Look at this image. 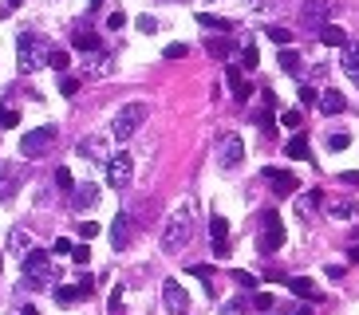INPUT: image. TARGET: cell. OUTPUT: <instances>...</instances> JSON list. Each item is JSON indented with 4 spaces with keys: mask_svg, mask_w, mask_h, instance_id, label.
<instances>
[{
    "mask_svg": "<svg viewBox=\"0 0 359 315\" xmlns=\"http://www.w3.org/2000/svg\"><path fill=\"white\" fill-rule=\"evenodd\" d=\"M316 106H320V115H339V111L348 106V99H344V91H339V87H332V91L316 94Z\"/></svg>",
    "mask_w": 359,
    "mask_h": 315,
    "instance_id": "obj_11",
    "label": "cell"
},
{
    "mask_svg": "<svg viewBox=\"0 0 359 315\" xmlns=\"http://www.w3.org/2000/svg\"><path fill=\"white\" fill-rule=\"evenodd\" d=\"M162 304H166L170 315H186L190 312V295H186V288L178 280H166L162 284Z\"/></svg>",
    "mask_w": 359,
    "mask_h": 315,
    "instance_id": "obj_7",
    "label": "cell"
},
{
    "mask_svg": "<svg viewBox=\"0 0 359 315\" xmlns=\"http://www.w3.org/2000/svg\"><path fill=\"white\" fill-rule=\"evenodd\" d=\"M123 24H127V16H123V12H111V16H107V28H111V31H118V28H123Z\"/></svg>",
    "mask_w": 359,
    "mask_h": 315,
    "instance_id": "obj_37",
    "label": "cell"
},
{
    "mask_svg": "<svg viewBox=\"0 0 359 315\" xmlns=\"http://www.w3.org/2000/svg\"><path fill=\"white\" fill-rule=\"evenodd\" d=\"M79 158H87V162H103V158H107V142H103V138H83V142H79Z\"/></svg>",
    "mask_w": 359,
    "mask_h": 315,
    "instance_id": "obj_15",
    "label": "cell"
},
{
    "mask_svg": "<svg viewBox=\"0 0 359 315\" xmlns=\"http://www.w3.org/2000/svg\"><path fill=\"white\" fill-rule=\"evenodd\" d=\"M276 315H285V312H276Z\"/></svg>",
    "mask_w": 359,
    "mask_h": 315,
    "instance_id": "obj_52",
    "label": "cell"
},
{
    "mask_svg": "<svg viewBox=\"0 0 359 315\" xmlns=\"http://www.w3.org/2000/svg\"><path fill=\"white\" fill-rule=\"evenodd\" d=\"M48 63H52L55 71H67V63H72V59H67V52H64V48H52V55H48Z\"/></svg>",
    "mask_w": 359,
    "mask_h": 315,
    "instance_id": "obj_27",
    "label": "cell"
},
{
    "mask_svg": "<svg viewBox=\"0 0 359 315\" xmlns=\"http://www.w3.org/2000/svg\"><path fill=\"white\" fill-rule=\"evenodd\" d=\"M210 232H213V252L229 256V225H225V217H210Z\"/></svg>",
    "mask_w": 359,
    "mask_h": 315,
    "instance_id": "obj_12",
    "label": "cell"
},
{
    "mask_svg": "<svg viewBox=\"0 0 359 315\" xmlns=\"http://www.w3.org/2000/svg\"><path fill=\"white\" fill-rule=\"evenodd\" d=\"M8 248L16 252V256H28V252H32V237H28L24 229H12L8 232Z\"/></svg>",
    "mask_w": 359,
    "mask_h": 315,
    "instance_id": "obj_19",
    "label": "cell"
},
{
    "mask_svg": "<svg viewBox=\"0 0 359 315\" xmlns=\"http://www.w3.org/2000/svg\"><path fill=\"white\" fill-rule=\"evenodd\" d=\"M8 193H12V166L0 162V201H8Z\"/></svg>",
    "mask_w": 359,
    "mask_h": 315,
    "instance_id": "obj_22",
    "label": "cell"
},
{
    "mask_svg": "<svg viewBox=\"0 0 359 315\" xmlns=\"http://www.w3.org/2000/svg\"><path fill=\"white\" fill-rule=\"evenodd\" d=\"M91 292H95V288H91V280L83 276V284H75V288H60V292H55V300H60V304H75L79 295H91Z\"/></svg>",
    "mask_w": 359,
    "mask_h": 315,
    "instance_id": "obj_16",
    "label": "cell"
},
{
    "mask_svg": "<svg viewBox=\"0 0 359 315\" xmlns=\"http://www.w3.org/2000/svg\"><path fill=\"white\" fill-rule=\"evenodd\" d=\"M198 24H201V28H217V31H229V28H233L229 20H222V16H210V12H198Z\"/></svg>",
    "mask_w": 359,
    "mask_h": 315,
    "instance_id": "obj_21",
    "label": "cell"
},
{
    "mask_svg": "<svg viewBox=\"0 0 359 315\" xmlns=\"http://www.w3.org/2000/svg\"><path fill=\"white\" fill-rule=\"evenodd\" d=\"M245 67H249V71L257 67V48H245Z\"/></svg>",
    "mask_w": 359,
    "mask_h": 315,
    "instance_id": "obj_45",
    "label": "cell"
},
{
    "mask_svg": "<svg viewBox=\"0 0 359 315\" xmlns=\"http://www.w3.org/2000/svg\"><path fill=\"white\" fill-rule=\"evenodd\" d=\"M72 43L79 48V52H99V40L91 36V31H75V36H72Z\"/></svg>",
    "mask_w": 359,
    "mask_h": 315,
    "instance_id": "obj_20",
    "label": "cell"
},
{
    "mask_svg": "<svg viewBox=\"0 0 359 315\" xmlns=\"http://www.w3.org/2000/svg\"><path fill=\"white\" fill-rule=\"evenodd\" d=\"M241 158H245V142H241V134H225L217 166H222V169H237V162H241Z\"/></svg>",
    "mask_w": 359,
    "mask_h": 315,
    "instance_id": "obj_9",
    "label": "cell"
},
{
    "mask_svg": "<svg viewBox=\"0 0 359 315\" xmlns=\"http://www.w3.org/2000/svg\"><path fill=\"white\" fill-rule=\"evenodd\" d=\"M0 126H20V115L8 111V106H0Z\"/></svg>",
    "mask_w": 359,
    "mask_h": 315,
    "instance_id": "obj_34",
    "label": "cell"
},
{
    "mask_svg": "<svg viewBox=\"0 0 359 315\" xmlns=\"http://www.w3.org/2000/svg\"><path fill=\"white\" fill-rule=\"evenodd\" d=\"M99 205V186L83 181V186H72V209L83 213V209H95Z\"/></svg>",
    "mask_w": 359,
    "mask_h": 315,
    "instance_id": "obj_10",
    "label": "cell"
},
{
    "mask_svg": "<svg viewBox=\"0 0 359 315\" xmlns=\"http://www.w3.org/2000/svg\"><path fill=\"white\" fill-rule=\"evenodd\" d=\"M280 67H285V71H296V67H300V59H296L292 48H285V52H280Z\"/></svg>",
    "mask_w": 359,
    "mask_h": 315,
    "instance_id": "obj_28",
    "label": "cell"
},
{
    "mask_svg": "<svg viewBox=\"0 0 359 315\" xmlns=\"http://www.w3.org/2000/svg\"><path fill=\"white\" fill-rule=\"evenodd\" d=\"M91 8H103V0H91Z\"/></svg>",
    "mask_w": 359,
    "mask_h": 315,
    "instance_id": "obj_51",
    "label": "cell"
},
{
    "mask_svg": "<svg viewBox=\"0 0 359 315\" xmlns=\"http://www.w3.org/2000/svg\"><path fill=\"white\" fill-rule=\"evenodd\" d=\"M300 103L312 106V103H316V91H312V87H300Z\"/></svg>",
    "mask_w": 359,
    "mask_h": 315,
    "instance_id": "obj_42",
    "label": "cell"
},
{
    "mask_svg": "<svg viewBox=\"0 0 359 315\" xmlns=\"http://www.w3.org/2000/svg\"><path fill=\"white\" fill-rule=\"evenodd\" d=\"M138 31L154 36V31H158V20H154V16H138Z\"/></svg>",
    "mask_w": 359,
    "mask_h": 315,
    "instance_id": "obj_35",
    "label": "cell"
},
{
    "mask_svg": "<svg viewBox=\"0 0 359 315\" xmlns=\"http://www.w3.org/2000/svg\"><path fill=\"white\" fill-rule=\"evenodd\" d=\"M348 48H351V52H355V59H359V43H348Z\"/></svg>",
    "mask_w": 359,
    "mask_h": 315,
    "instance_id": "obj_50",
    "label": "cell"
},
{
    "mask_svg": "<svg viewBox=\"0 0 359 315\" xmlns=\"http://www.w3.org/2000/svg\"><path fill=\"white\" fill-rule=\"evenodd\" d=\"M130 178H135V158L130 154H107V186L111 189H127Z\"/></svg>",
    "mask_w": 359,
    "mask_h": 315,
    "instance_id": "obj_5",
    "label": "cell"
},
{
    "mask_svg": "<svg viewBox=\"0 0 359 315\" xmlns=\"http://www.w3.org/2000/svg\"><path fill=\"white\" fill-rule=\"evenodd\" d=\"M55 186H60V189H67V193H72V186H75V181H72V169H64V166L55 169Z\"/></svg>",
    "mask_w": 359,
    "mask_h": 315,
    "instance_id": "obj_29",
    "label": "cell"
},
{
    "mask_svg": "<svg viewBox=\"0 0 359 315\" xmlns=\"http://www.w3.org/2000/svg\"><path fill=\"white\" fill-rule=\"evenodd\" d=\"M55 142V126H36V130H28V134H20V154L24 158H36L43 154V150Z\"/></svg>",
    "mask_w": 359,
    "mask_h": 315,
    "instance_id": "obj_6",
    "label": "cell"
},
{
    "mask_svg": "<svg viewBox=\"0 0 359 315\" xmlns=\"http://www.w3.org/2000/svg\"><path fill=\"white\" fill-rule=\"evenodd\" d=\"M20 272L28 280V288H48L55 276V264H52V252L43 248H32L28 256H20Z\"/></svg>",
    "mask_w": 359,
    "mask_h": 315,
    "instance_id": "obj_2",
    "label": "cell"
},
{
    "mask_svg": "<svg viewBox=\"0 0 359 315\" xmlns=\"http://www.w3.org/2000/svg\"><path fill=\"white\" fill-rule=\"evenodd\" d=\"M48 55H52V43L43 40V36H36V31H24L20 40H16V63H20L24 75L48 67Z\"/></svg>",
    "mask_w": 359,
    "mask_h": 315,
    "instance_id": "obj_1",
    "label": "cell"
},
{
    "mask_svg": "<svg viewBox=\"0 0 359 315\" xmlns=\"http://www.w3.org/2000/svg\"><path fill=\"white\" fill-rule=\"evenodd\" d=\"M20 4H24V0H8V4L0 8V16H4V12H8V8H20Z\"/></svg>",
    "mask_w": 359,
    "mask_h": 315,
    "instance_id": "obj_48",
    "label": "cell"
},
{
    "mask_svg": "<svg viewBox=\"0 0 359 315\" xmlns=\"http://www.w3.org/2000/svg\"><path fill=\"white\" fill-rule=\"evenodd\" d=\"M264 248H280V244H285V229H280V217H276V213H269V217H264Z\"/></svg>",
    "mask_w": 359,
    "mask_h": 315,
    "instance_id": "obj_14",
    "label": "cell"
},
{
    "mask_svg": "<svg viewBox=\"0 0 359 315\" xmlns=\"http://www.w3.org/2000/svg\"><path fill=\"white\" fill-rule=\"evenodd\" d=\"M72 260H75V264H87V260H91V248H87V244H79V248H72Z\"/></svg>",
    "mask_w": 359,
    "mask_h": 315,
    "instance_id": "obj_38",
    "label": "cell"
},
{
    "mask_svg": "<svg viewBox=\"0 0 359 315\" xmlns=\"http://www.w3.org/2000/svg\"><path fill=\"white\" fill-rule=\"evenodd\" d=\"M16 315H40V307H36V304H24V307H20V312H16Z\"/></svg>",
    "mask_w": 359,
    "mask_h": 315,
    "instance_id": "obj_47",
    "label": "cell"
},
{
    "mask_svg": "<svg viewBox=\"0 0 359 315\" xmlns=\"http://www.w3.org/2000/svg\"><path fill=\"white\" fill-rule=\"evenodd\" d=\"M60 91H64V94H75V91H79V83H75L72 75H64V79H60Z\"/></svg>",
    "mask_w": 359,
    "mask_h": 315,
    "instance_id": "obj_40",
    "label": "cell"
},
{
    "mask_svg": "<svg viewBox=\"0 0 359 315\" xmlns=\"http://www.w3.org/2000/svg\"><path fill=\"white\" fill-rule=\"evenodd\" d=\"M147 122V103H127L118 106L115 118H111V138L115 142H127V138L138 134V126Z\"/></svg>",
    "mask_w": 359,
    "mask_h": 315,
    "instance_id": "obj_3",
    "label": "cell"
},
{
    "mask_svg": "<svg viewBox=\"0 0 359 315\" xmlns=\"http://www.w3.org/2000/svg\"><path fill=\"white\" fill-rule=\"evenodd\" d=\"M280 122H285V126H300V115H296V111H285V115H280Z\"/></svg>",
    "mask_w": 359,
    "mask_h": 315,
    "instance_id": "obj_44",
    "label": "cell"
},
{
    "mask_svg": "<svg viewBox=\"0 0 359 315\" xmlns=\"http://www.w3.org/2000/svg\"><path fill=\"white\" fill-rule=\"evenodd\" d=\"M288 288H292L296 295H316L312 292V280H288Z\"/></svg>",
    "mask_w": 359,
    "mask_h": 315,
    "instance_id": "obj_31",
    "label": "cell"
},
{
    "mask_svg": "<svg viewBox=\"0 0 359 315\" xmlns=\"http://www.w3.org/2000/svg\"><path fill=\"white\" fill-rule=\"evenodd\" d=\"M320 40L332 43V48H348V31L339 28V24H324V28H320Z\"/></svg>",
    "mask_w": 359,
    "mask_h": 315,
    "instance_id": "obj_18",
    "label": "cell"
},
{
    "mask_svg": "<svg viewBox=\"0 0 359 315\" xmlns=\"http://www.w3.org/2000/svg\"><path fill=\"white\" fill-rule=\"evenodd\" d=\"M233 284H241V288H257V280L249 272H237V276H233Z\"/></svg>",
    "mask_w": 359,
    "mask_h": 315,
    "instance_id": "obj_41",
    "label": "cell"
},
{
    "mask_svg": "<svg viewBox=\"0 0 359 315\" xmlns=\"http://www.w3.org/2000/svg\"><path fill=\"white\" fill-rule=\"evenodd\" d=\"M79 232H83V241H95V237H99V225H95V220H79Z\"/></svg>",
    "mask_w": 359,
    "mask_h": 315,
    "instance_id": "obj_32",
    "label": "cell"
},
{
    "mask_svg": "<svg viewBox=\"0 0 359 315\" xmlns=\"http://www.w3.org/2000/svg\"><path fill=\"white\" fill-rule=\"evenodd\" d=\"M339 181H344V186H359V174H351V169H348V174H339Z\"/></svg>",
    "mask_w": 359,
    "mask_h": 315,
    "instance_id": "obj_46",
    "label": "cell"
},
{
    "mask_svg": "<svg viewBox=\"0 0 359 315\" xmlns=\"http://www.w3.org/2000/svg\"><path fill=\"white\" fill-rule=\"evenodd\" d=\"M332 12H336V0H304L300 16H304L308 28H324V24H332V20H327Z\"/></svg>",
    "mask_w": 359,
    "mask_h": 315,
    "instance_id": "obj_8",
    "label": "cell"
},
{
    "mask_svg": "<svg viewBox=\"0 0 359 315\" xmlns=\"http://www.w3.org/2000/svg\"><path fill=\"white\" fill-rule=\"evenodd\" d=\"M190 232H194L190 205H186L182 213H170L166 229H162V252H178V248H186V241H190Z\"/></svg>",
    "mask_w": 359,
    "mask_h": 315,
    "instance_id": "obj_4",
    "label": "cell"
},
{
    "mask_svg": "<svg viewBox=\"0 0 359 315\" xmlns=\"http://www.w3.org/2000/svg\"><path fill=\"white\" fill-rule=\"evenodd\" d=\"M127 244H130V217H127V213H118L115 225H111V248L123 252Z\"/></svg>",
    "mask_w": 359,
    "mask_h": 315,
    "instance_id": "obj_13",
    "label": "cell"
},
{
    "mask_svg": "<svg viewBox=\"0 0 359 315\" xmlns=\"http://www.w3.org/2000/svg\"><path fill=\"white\" fill-rule=\"evenodd\" d=\"M285 154L288 158H308V138H292V142L285 146Z\"/></svg>",
    "mask_w": 359,
    "mask_h": 315,
    "instance_id": "obj_25",
    "label": "cell"
},
{
    "mask_svg": "<svg viewBox=\"0 0 359 315\" xmlns=\"http://www.w3.org/2000/svg\"><path fill=\"white\" fill-rule=\"evenodd\" d=\"M210 52L217 55V59H225V55L233 52V43H229V40H213V43H210Z\"/></svg>",
    "mask_w": 359,
    "mask_h": 315,
    "instance_id": "obj_30",
    "label": "cell"
},
{
    "mask_svg": "<svg viewBox=\"0 0 359 315\" xmlns=\"http://www.w3.org/2000/svg\"><path fill=\"white\" fill-rule=\"evenodd\" d=\"M348 142H351L348 134H332L327 138V150H332V154H336V150H348Z\"/></svg>",
    "mask_w": 359,
    "mask_h": 315,
    "instance_id": "obj_33",
    "label": "cell"
},
{
    "mask_svg": "<svg viewBox=\"0 0 359 315\" xmlns=\"http://www.w3.org/2000/svg\"><path fill=\"white\" fill-rule=\"evenodd\" d=\"M64 252H72V241H67V237H60V241L52 244V256H64Z\"/></svg>",
    "mask_w": 359,
    "mask_h": 315,
    "instance_id": "obj_39",
    "label": "cell"
},
{
    "mask_svg": "<svg viewBox=\"0 0 359 315\" xmlns=\"http://www.w3.org/2000/svg\"><path fill=\"white\" fill-rule=\"evenodd\" d=\"M264 178L276 186V193H292V189H296V178H292V174H285V169H273V166H269V169H264Z\"/></svg>",
    "mask_w": 359,
    "mask_h": 315,
    "instance_id": "obj_17",
    "label": "cell"
},
{
    "mask_svg": "<svg viewBox=\"0 0 359 315\" xmlns=\"http://www.w3.org/2000/svg\"><path fill=\"white\" fill-rule=\"evenodd\" d=\"M276 4V0H273ZM249 8H269V0H249Z\"/></svg>",
    "mask_w": 359,
    "mask_h": 315,
    "instance_id": "obj_49",
    "label": "cell"
},
{
    "mask_svg": "<svg viewBox=\"0 0 359 315\" xmlns=\"http://www.w3.org/2000/svg\"><path fill=\"white\" fill-rule=\"evenodd\" d=\"M229 87L237 91V99H249V83L241 79V71H237V67H229Z\"/></svg>",
    "mask_w": 359,
    "mask_h": 315,
    "instance_id": "obj_23",
    "label": "cell"
},
{
    "mask_svg": "<svg viewBox=\"0 0 359 315\" xmlns=\"http://www.w3.org/2000/svg\"><path fill=\"white\" fill-rule=\"evenodd\" d=\"M186 52H190L186 43H170V48H166V52H162V55H166V59H182V55H186Z\"/></svg>",
    "mask_w": 359,
    "mask_h": 315,
    "instance_id": "obj_36",
    "label": "cell"
},
{
    "mask_svg": "<svg viewBox=\"0 0 359 315\" xmlns=\"http://www.w3.org/2000/svg\"><path fill=\"white\" fill-rule=\"evenodd\" d=\"M264 36H269L273 43H280V48H288V43H292V31H288V28H269Z\"/></svg>",
    "mask_w": 359,
    "mask_h": 315,
    "instance_id": "obj_26",
    "label": "cell"
},
{
    "mask_svg": "<svg viewBox=\"0 0 359 315\" xmlns=\"http://www.w3.org/2000/svg\"><path fill=\"white\" fill-rule=\"evenodd\" d=\"M344 71H348L351 79H355V87H359V59H355V52H351V48H344Z\"/></svg>",
    "mask_w": 359,
    "mask_h": 315,
    "instance_id": "obj_24",
    "label": "cell"
},
{
    "mask_svg": "<svg viewBox=\"0 0 359 315\" xmlns=\"http://www.w3.org/2000/svg\"><path fill=\"white\" fill-rule=\"evenodd\" d=\"M190 276H201V280H213V272L205 268V264H194V268H190Z\"/></svg>",
    "mask_w": 359,
    "mask_h": 315,
    "instance_id": "obj_43",
    "label": "cell"
}]
</instances>
